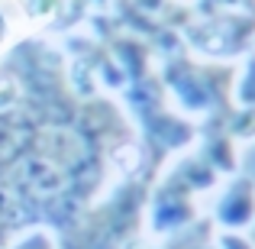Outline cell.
Here are the masks:
<instances>
[{"label": "cell", "instance_id": "277c9868", "mask_svg": "<svg viewBox=\"0 0 255 249\" xmlns=\"http://www.w3.org/2000/svg\"><path fill=\"white\" fill-rule=\"evenodd\" d=\"M233 100L236 107L255 110V55H246L243 68L233 71Z\"/></svg>", "mask_w": 255, "mask_h": 249}, {"label": "cell", "instance_id": "3957f363", "mask_svg": "<svg viewBox=\"0 0 255 249\" xmlns=\"http://www.w3.org/2000/svg\"><path fill=\"white\" fill-rule=\"evenodd\" d=\"M200 159L213 168L217 175H236L239 168V152H236V139L226 130H217L207 136L204 149H200Z\"/></svg>", "mask_w": 255, "mask_h": 249}, {"label": "cell", "instance_id": "52a82bcc", "mask_svg": "<svg viewBox=\"0 0 255 249\" xmlns=\"http://www.w3.org/2000/svg\"><path fill=\"white\" fill-rule=\"evenodd\" d=\"M213 249H255V243L246 237V233L217 230V233H213Z\"/></svg>", "mask_w": 255, "mask_h": 249}, {"label": "cell", "instance_id": "7a4b0ae2", "mask_svg": "<svg viewBox=\"0 0 255 249\" xmlns=\"http://www.w3.org/2000/svg\"><path fill=\"white\" fill-rule=\"evenodd\" d=\"M210 224L220 230L246 233L255 224V178L249 175H230L223 188H220L217 201H213Z\"/></svg>", "mask_w": 255, "mask_h": 249}, {"label": "cell", "instance_id": "5b68a950", "mask_svg": "<svg viewBox=\"0 0 255 249\" xmlns=\"http://www.w3.org/2000/svg\"><path fill=\"white\" fill-rule=\"evenodd\" d=\"M223 130L230 133L236 143H252L255 139V110H249V107H233L230 123H226Z\"/></svg>", "mask_w": 255, "mask_h": 249}, {"label": "cell", "instance_id": "8992f818", "mask_svg": "<svg viewBox=\"0 0 255 249\" xmlns=\"http://www.w3.org/2000/svg\"><path fill=\"white\" fill-rule=\"evenodd\" d=\"M6 249H58V240H55V233L45 230V227H32V230L19 233Z\"/></svg>", "mask_w": 255, "mask_h": 249}, {"label": "cell", "instance_id": "ba28073f", "mask_svg": "<svg viewBox=\"0 0 255 249\" xmlns=\"http://www.w3.org/2000/svg\"><path fill=\"white\" fill-rule=\"evenodd\" d=\"M252 42H255V32H252Z\"/></svg>", "mask_w": 255, "mask_h": 249}, {"label": "cell", "instance_id": "6da1fadb", "mask_svg": "<svg viewBox=\"0 0 255 249\" xmlns=\"http://www.w3.org/2000/svg\"><path fill=\"white\" fill-rule=\"evenodd\" d=\"M191 198L194 194L187 188L165 178L149 201V233L152 237H171V233L181 237L197 220V207H194Z\"/></svg>", "mask_w": 255, "mask_h": 249}]
</instances>
